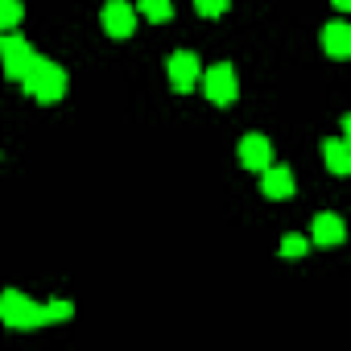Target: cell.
Returning a JSON list of instances; mask_svg holds the SVG:
<instances>
[{
  "label": "cell",
  "instance_id": "7",
  "mask_svg": "<svg viewBox=\"0 0 351 351\" xmlns=\"http://www.w3.org/2000/svg\"><path fill=\"white\" fill-rule=\"evenodd\" d=\"M240 165L244 169H265L269 161H273V145H269V136H261V132H248V136H240Z\"/></svg>",
  "mask_w": 351,
  "mask_h": 351
},
{
  "label": "cell",
  "instance_id": "9",
  "mask_svg": "<svg viewBox=\"0 0 351 351\" xmlns=\"http://www.w3.org/2000/svg\"><path fill=\"white\" fill-rule=\"evenodd\" d=\"M322 46H326V54H330L335 62L351 58V25H347V21H330V25L322 29Z\"/></svg>",
  "mask_w": 351,
  "mask_h": 351
},
{
  "label": "cell",
  "instance_id": "2",
  "mask_svg": "<svg viewBox=\"0 0 351 351\" xmlns=\"http://www.w3.org/2000/svg\"><path fill=\"white\" fill-rule=\"evenodd\" d=\"M0 322L13 326V330H34V326H42L46 318H42V306H38V302H29V298L17 293V289H5V293H0Z\"/></svg>",
  "mask_w": 351,
  "mask_h": 351
},
{
  "label": "cell",
  "instance_id": "13",
  "mask_svg": "<svg viewBox=\"0 0 351 351\" xmlns=\"http://www.w3.org/2000/svg\"><path fill=\"white\" fill-rule=\"evenodd\" d=\"M136 13H141L145 21H169V17H173V0H141Z\"/></svg>",
  "mask_w": 351,
  "mask_h": 351
},
{
  "label": "cell",
  "instance_id": "12",
  "mask_svg": "<svg viewBox=\"0 0 351 351\" xmlns=\"http://www.w3.org/2000/svg\"><path fill=\"white\" fill-rule=\"evenodd\" d=\"M25 17V5L21 0H0V34H13Z\"/></svg>",
  "mask_w": 351,
  "mask_h": 351
},
{
  "label": "cell",
  "instance_id": "10",
  "mask_svg": "<svg viewBox=\"0 0 351 351\" xmlns=\"http://www.w3.org/2000/svg\"><path fill=\"white\" fill-rule=\"evenodd\" d=\"M322 157H326V169L335 173V178H343V173H351V141L347 136H335L322 145Z\"/></svg>",
  "mask_w": 351,
  "mask_h": 351
},
{
  "label": "cell",
  "instance_id": "6",
  "mask_svg": "<svg viewBox=\"0 0 351 351\" xmlns=\"http://www.w3.org/2000/svg\"><path fill=\"white\" fill-rule=\"evenodd\" d=\"M99 21H104L108 38H128L136 29V9L128 5V0H108V5L99 9Z\"/></svg>",
  "mask_w": 351,
  "mask_h": 351
},
{
  "label": "cell",
  "instance_id": "1",
  "mask_svg": "<svg viewBox=\"0 0 351 351\" xmlns=\"http://www.w3.org/2000/svg\"><path fill=\"white\" fill-rule=\"evenodd\" d=\"M66 71L58 66V62H50V58H34L29 62V71L21 75V91L25 95H34L38 104H58L62 95H66Z\"/></svg>",
  "mask_w": 351,
  "mask_h": 351
},
{
  "label": "cell",
  "instance_id": "17",
  "mask_svg": "<svg viewBox=\"0 0 351 351\" xmlns=\"http://www.w3.org/2000/svg\"><path fill=\"white\" fill-rule=\"evenodd\" d=\"M330 5H335L339 13H347V9H351V0H330Z\"/></svg>",
  "mask_w": 351,
  "mask_h": 351
},
{
  "label": "cell",
  "instance_id": "8",
  "mask_svg": "<svg viewBox=\"0 0 351 351\" xmlns=\"http://www.w3.org/2000/svg\"><path fill=\"white\" fill-rule=\"evenodd\" d=\"M261 191H265V199H289L293 195V173L285 169V165H265L261 169Z\"/></svg>",
  "mask_w": 351,
  "mask_h": 351
},
{
  "label": "cell",
  "instance_id": "16",
  "mask_svg": "<svg viewBox=\"0 0 351 351\" xmlns=\"http://www.w3.org/2000/svg\"><path fill=\"white\" fill-rule=\"evenodd\" d=\"M195 9H199L203 17H223V13L232 9V0H195Z\"/></svg>",
  "mask_w": 351,
  "mask_h": 351
},
{
  "label": "cell",
  "instance_id": "5",
  "mask_svg": "<svg viewBox=\"0 0 351 351\" xmlns=\"http://www.w3.org/2000/svg\"><path fill=\"white\" fill-rule=\"evenodd\" d=\"M165 75H169V87H173V91H195V87H199V75H203V66H199V54H191V50L169 54V66H165Z\"/></svg>",
  "mask_w": 351,
  "mask_h": 351
},
{
  "label": "cell",
  "instance_id": "4",
  "mask_svg": "<svg viewBox=\"0 0 351 351\" xmlns=\"http://www.w3.org/2000/svg\"><path fill=\"white\" fill-rule=\"evenodd\" d=\"M34 58H38V54H34V46H29L21 34H5V38H0V66H5V75H9L13 83H21V75L29 71Z\"/></svg>",
  "mask_w": 351,
  "mask_h": 351
},
{
  "label": "cell",
  "instance_id": "15",
  "mask_svg": "<svg viewBox=\"0 0 351 351\" xmlns=\"http://www.w3.org/2000/svg\"><path fill=\"white\" fill-rule=\"evenodd\" d=\"M71 314H75V306H71V302H62V298L42 306V318H46V322H66Z\"/></svg>",
  "mask_w": 351,
  "mask_h": 351
},
{
  "label": "cell",
  "instance_id": "11",
  "mask_svg": "<svg viewBox=\"0 0 351 351\" xmlns=\"http://www.w3.org/2000/svg\"><path fill=\"white\" fill-rule=\"evenodd\" d=\"M343 236H347V228H343V219H339L335 211H322V215L314 219V232H310V244H343Z\"/></svg>",
  "mask_w": 351,
  "mask_h": 351
},
{
  "label": "cell",
  "instance_id": "14",
  "mask_svg": "<svg viewBox=\"0 0 351 351\" xmlns=\"http://www.w3.org/2000/svg\"><path fill=\"white\" fill-rule=\"evenodd\" d=\"M306 252H310V240H306V236H293V232H289V236L281 240V256L298 261V256H306Z\"/></svg>",
  "mask_w": 351,
  "mask_h": 351
},
{
  "label": "cell",
  "instance_id": "3",
  "mask_svg": "<svg viewBox=\"0 0 351 351\" xmlns=\"http://www.w3.org/2000/svg\"><path fill=\"white\" fill-rule=\"evenodd\" d=\"M199 87H203V95H207L211 104H219V108L236 104V95H240L236 66H232V62H215V66H207V71L199 75Z\"/></svg>",
  "mask_w": 351,
  "mask_h": 351
}]
</instances>
